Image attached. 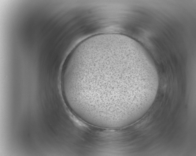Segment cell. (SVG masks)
<instances>
[{
	"mask_svg": "<svg viewBox=\"0 0 196 156\" xmlns=\"http://www.w3.org/2000/svg\"><path fill=\"white\" fill-rule=\"evenodd\" d=\"M66 103L92 125L115 129L141 118L158 91L157 70L140 43L123 34H99L69 54L62 74Z\"/></svg>",
	"mask_w": 196,
	"mask_h": 156,
	"instance_id": "6da1fadb",
	"label": "cell"
}]
</instances>
